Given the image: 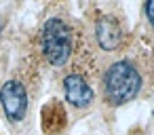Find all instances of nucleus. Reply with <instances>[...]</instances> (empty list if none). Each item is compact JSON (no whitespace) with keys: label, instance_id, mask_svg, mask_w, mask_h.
I'll use <instances>...</instances> for the list:
<instances>
[{"label":"nucleus","instance_id":"obj_1","mask_svg":"<svg viewBox=\"0 0 154 135\" xmlns=\"http://www.w3.org/2000/svg\"><path fill=\"white\" fill-rule=\"evenodd\" d=\"M141 89V76L137 68L129 61H116L108 68L103 76V93L112 106L131 101Z\"/></svg>","mask_w":154,"mask_h":135},{"label":"nucleus","instance_id":"obj_2","mask_svg":"<svg viewBox=\"0 0 154 135\" xmlns=\"http://www.w3.org/2000/svg\"><path fill=\"white\" fill-rule=\"evenodd\" d=\"M42 51L45 57L51 66L61 68L63 63H68L70 55H72V28L59 19V17H51L45 28H42Z\"/></svg>","mask_w":154,"mask_h":135},{"label":"nucleus","instance_id":"obj_3","mask_svg":"<svg viewBox=\"0 0 154 135\" xmlns=\"http://www.w3.org/2000/svg\"><path fill=\"white\" fill-rule=\"evenodd\" d=\"M0 106L5 110V116L11 122H19L23 120L26 112H28V93L26 87L19 80H9L0 89Z\"/></svg>","mask_w":154,"mask_h":135},{"label":"nucleus","instance_id":"obj_4","mask_svg":"<svg viewBox=\"0 0 154 135\" xmlns=\"http://www.w3.org/2000/svg\"><path fill=\"white\" fill-rule=\"evenodd\" d=\"M63 93H66V99L74 108H87L93 101V89L78 74L66 76V80H63Z\"/></svg>","mask_w":154,"mask_h":135},{"label":"nucleus","instance_id":"obj_5","mask_svg":"<svg viewBox=\"0 0 154 135\" xmlns=\"http://www.w3.org/2000/svg\"><path fill=\"white\" fill-rule=\"evenodd\" d=\"M95 36H97V42L103 51H116L122 42V30L118 26L116 19L103 15L97 19L95 23Z\"/></svg>","mask_w":154,"mask_h":135},{"label":"nucleus","instance_id":"obj_6","mask_svg":"<svg viewBox=\"0 0 154 135\" xmlns=\"http://www.w3.org/2000/svg\"><path fill=\"white\" fill-rule=\"evenodd\" d=\"M146 17H148L150 26L154 28V0H146Z\"/></svg>","mask_w":154,"mask_h":135}]
</instances>
